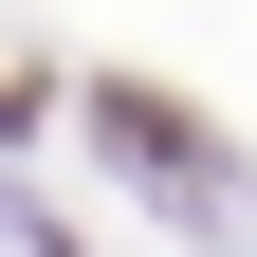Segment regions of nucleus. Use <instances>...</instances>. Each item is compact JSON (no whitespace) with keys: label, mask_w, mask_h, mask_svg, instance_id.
I'll return each instance as SVG.
<instances>
[{"label":"nucleus","mask_w":257,"mask_h":257,"mask_svg":"<svg viewBox=\"0 0 257 257\" xmlns=\"http://www.w3.org/2000/svg\"><path fill=\"white\" fill-rule=\"evenodd\" d=\"M110 147H147L166 184H202V128H184V110H147V92H110Z\"/></svg>","instance_id":"obj_1"}]
</instances>
